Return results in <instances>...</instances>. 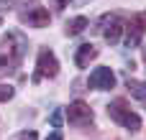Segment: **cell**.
<instances>
[{
  "label": "cell",
  "instance_id": "6da1fadb",
  "mask_svg": "<svg viewBox=\"0 0 146 140\" xmlns=\"http://www.w3.org/2000/svg\"><path fill=\"white\" fill-rule=\"evenodd\" d=\"M108 115H110V120H115L118 125H123L128 133H139L141 130V117L128 107L126 99H113L108 105Z\"/></svg>",
  "mask_w": 146,
  "mask_h": 140
},
{
  "label": "cell",
  "instance_id": "7a4b0ae2",
  "mask_svg": "<svg viewBox=\"0 0 146 140\" xmlns=\"http://www.w3.org/2000/svg\"><path fill=\"white\" fill-rule=\"evenodd\" d=\"M0 46H3V54H0V77H3L18 66V61L23 56V41H21V36H8Z\"/></svg>",
  "mask_w": 146,
  "mask_h": 140
},
{
  "label": "cell",
  "instance_id": "3957f363",
  "mask_svg": "<svg viewBox=\"0 0 146 140\" xmlns=\"http://www.w3.org/2000/svg\"><path fill=\"white\" fill-rule=\"evenodd\" d=\"M59 74V61L54 56L51 48H41L38 59H36V71H33V84H38L41 79H54Z\"/></svg>",
  "mask_w": 146,
  "mask_h": 140
},
{
  "label": "cell",
  "instance_id": "277c9868",
  "mask_svg": "<svg viewBox=\"0 0 146 140\" xmlns=\"http://www.w3.org/2000/svg\"><path fill=\"white\" fill-rule=\"evenodd\" d=\"M123 31H126V20H123L118 13H110V15H105V18L100 20V33H103V38L110 41V43H118Z\"/></svg>",
  "mask_w": 146,
  "mask_h": 140
},
{
  "label": "cell",
  "instance_id": "5b68a950",
  "mask_svg": "<svg viewBox=\"0 0 146 140\" xmlns=\"http://www.w3.org/2000/svg\"><path fill=\"white\" fill-rule=\"evenodd\" d=\"M67 120H69V125H74V128H87V125H92V110H90V105L82 102V99L72 102V105L67 107Z\"/></svg>",
  "mask_w": 146,
  "mask_h": 140
},
{
  "label": "cell",
  "instance_id": "8992f818",
  "mask_svg": "<svg viewBox=\"0 0 146 140\" xmlns=\"http://www.w3.org/2000/svg\"><path fill=\"white\" fill-rule=\"evenodd\" d=\"M144 33H146V10L144 13H136V15L126 23V46H128V48H136V46L141 43Z\"/></svg>",
  "mask_w": 146,
  "mask_h": 140
},
{
  "label": "cell",
  "instance_id": "52a82bcc",
  "mask_svg": "<svg viewBox=\"0 0 146 140\" xmlns=\"http://www.w3.org/2000/svg\"><path fill=\"white\" fill-rule=\"evenodd\" d=\"M92 89H113L115 87V74L110 66H98L92 74H90V82H87Z\"/></svg>",
  "mask_w": 146,
  "mask_h": 140
},
{
  "label": "cell",
  "instance_id": "ba28073f",
  "mask_svg": "<svg viewBox=\"0 0 146 140\" xmlns=\"http://www.w3.org/2000/svg\"><path fill=\"white\" fill-rule=\"evenodd\" d=\"M21 20H26L33 28H44V26H49V10L41 8V5H36L31 13H21Z\"/></svg>",
  "mask_w": 146,
  "mask_h": 140
},
{
  "label": "cell",
  "instance_id": "9c48e42d",
  "mask_svg": "<svg viewBox=\"0 0 146 140\" xmlns=\"http://www.w3.org/2000/svg\"><path fill=\"white\" fill-rule=\"evenodd\" d=\"M98 56V48L92 46V43H82L80 48H77V56H74V64H77V69H85V66H90V61Z\"/></svg>",
  "mask_w": 146,
  "mask_h": 140
},
{
  "label": "cell",
  "instance_id": "30bf717a",
  "mask_svg": "<svg viewBox=\"0 0 146 140\" xmlns=\"http://www.w3.org/2000/svg\"><path fill=\"white\" fill-rule=\"evenodd\" d=\"M87 26H90V20H87V18H82V15H77V18H72V20L67 23V28H64V31H67V36H77V33H82Z\"/></svg>",
  "mask_w": 146,
  "mask_h": 140
},
{
  "label": "cell",
  "instance_id": "8fae6325",
  "mask_svg": "<svg viewBox=\"0 0 146 140\" xmlns=\"http://www.w3.org/2000/svg\"><path fill=\"white\" fill-rule=\"evenodd\" d=\"M128 92H131V97H136L139 102L146 105V82H133V79H128Z\"/></svg>",
  "mask_w": 146,
  "mask_h": 140
},
{
  "label": "cell",
  "instance_id": "7c38bea8",
  "mask_svg": "<svg viewBox=\"0 0 146 140\" xmlns=\"http://www.w3.org/2000/svg\"><path fill=\"white\" fill-rule=\"evenodd\" d=\"M13 92H15V89H13L10 84H0V102H8V99L13 97Z\"/></svg>",
  "mask_w": 146,
  "mask_h": 140
},
{
  "label": "cell",
  "instance_id": "4fadbf2b",
  "mask_svg": "<svg viewBox=\"0 0 146 140\" xmlns=\"http://www.w3.org/2000/svg\"><path fill=\"white\" fill-rule=\"evenodd\" d=\"M15 140H36V133H33V130H23Z\"/></svg>",
  "mask_w": 146,
  "mask_h": 140
},
{
  "label": "cell",
  "instance_id": "5bb4252c",
  "mask_svg": "<svg viewBox=\"0 0 146 140\" xmlns=\"http://www.w3.org/2000/svg\"><path fill=\"white\" fill-rule=\"evenodd\" d=\"M51 125H54V128H59V125H62V115H59V112H54V115H51Z\"/></svg>",
  "mask_w": 146,
  "mask_h": 140
},
{
  "label": "cell",
  "instance_id": "9a60e30c",
  "mask_svg": "<svg viewBox=\"0 0 146 140\" xmlns=\"http://www.w3.org/2000/svg\"><path fill=\"white\" fill-rule=\"evenodd\" d=\"M46 140H64V138H62V133L56 130V133H51V135H49V138H46Z\"/></svg>",
  "mask_w": 146,
  "mask_h": 140
},
{
  "label": "cell",
  "instance_id": "2e32d148",
  "mask_svg": "<svg viewBox=\"0 0 146 140\" xmlns=\"http://www.w3.org/2000/svg\"><path fill=\"white\" fill-rule=\"evenodd\" d=\"M64 5H67V0H56V8H59V10H62Z\"/></svg>",
  "mask_w": 146,
  "mask_h": 140
},
{
  "label": "cell",
  "instance_id": "e0dca14e",
  "mask_svg": "<svg viewBox=\"0 0 146 140\" xmlns=\"http://www.w3.org/2000/svg\"><path fill=\"white\" fill-rule=\"evenodd\" d=\"M144 64H146V46H144Z\"/></svg>",
  "mask_w": 146,
  "mask_h": 140
}]
</instances>
